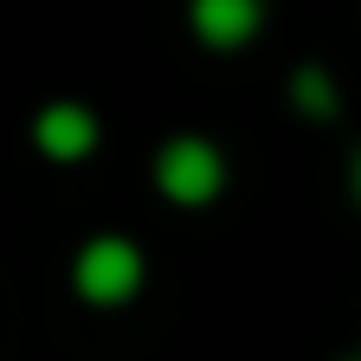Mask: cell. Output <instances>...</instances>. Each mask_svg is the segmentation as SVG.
Segmentation results:
<instances>
[{
	"label": "cell",
	"mask_w": 361,
	"mask_h": 361,
	"mask_svg": "<svg viewBox=\"0 0 361 361\" xmlns=\"http://www.w3.org/2000/svg\"><path fill=\"white\" fill-rule=\"evenodd\" d=\"M348 188H355V200H361V149H355V161H348Z\"/></svg>",
	"instance_id": "6"
},
{
	"label": "cell",
	"mask_w": 361,
	"mask_h": 361,
	"mask_svg": "<svg viewBox=\"0 0 361 361\" xmlns=\"http://www.w3.org/2000/svg\"><path fill=\"white\" fill-rule=\"evenodd\" d=\"M155 188L174 207H213L226 188V155L207 142V135H174L155 155Z\"/></svg>",
	"instance_id": "2"
},
{
	"label": "cell",
	"mask_w": 361,
	"mask_h": 361,
	"mask_svg": "<svg viewBox=\"0 0 361 361\" xmlns=\"http://www.w3.org/2000/svg\"><path fill=\"white\" fill-rule=\"evenodd\" d=\"M188 26H194V39L213 45V52H239V45L258 39V26H264V0H188Z\"/></svg>",
	"instance_id": "4"
},
{
	"label": "cell",
	"mask_w": 361,
	"mask_h": 361,
	"mask_svg": "<svg viewBox=\"0 0 361 361\" xmlns=\"http://www.w3.org/2000/svg\"><path fill=\"white\" fill-rule=\"evenodd\" d=\"M290 97H297V110H310V116H336V84H329L323 65H303V71L290 78Z\"/></svg>",
	"instance_id": "5"
},
{
	"label": "cell",
	"mask_w": 361,
	"mask_h": 361,
	"mask_svg": "<svg viewBox=\"0 0 361 361\" xmlns=\"http://www.w3.org/2000/svg\"><path fill=\"white\" fill-rule=\"evenodd\" d=\"M342 361H361V348H348V355H342Z\"/></svg>",
	"instance_id": "7"
},
{
	"label": "cell",
	"mask_w": 361,
	"mask_h": 361,
	"mask_svg": "<svg viewBox=\"0 0 361 361\" xmlns=\"http://www.w3.org/2000/svg\"><path fill=\"white\" fill-rule=\"evenodd\" d=\"M71 284L90 310H116V303H129L142 290V252L123 233H97V239H84V252L71 264Z\"/></svg>",
	"instance_id": "1"
},
{
	"label": "cell",
	"mask_w": 361,
	"mask_h": 361,
	"mask_svg": "<svg viewBox=\"0 0 361 361\" xmlns=\"http://www.w3.org/2000/svg\"><path fill=\"white\" fill-rule=\"evenodd\" d=\"M32 149L45 161H84L90 149H97V116H90V104H71V97L45 104L32 116Z\"/></svg>",
	"instance_id": "3"
}]
</instances>
